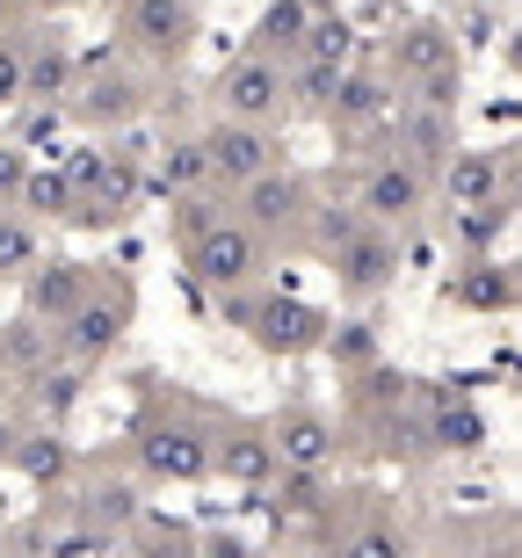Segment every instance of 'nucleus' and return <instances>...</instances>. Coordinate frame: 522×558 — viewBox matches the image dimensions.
I'll list each match as a JSON object with an SVG mask.
<instances>
[{"instance_id": "nucleus-11", "label": "nucleus", "mask_w": 522, "mask_h": 558, "mask_svg": "<svg viewBox=\"0 0 522 558\" xmlns=\"http://www.w3.org/2000/svg\"><path fill=\"white\" fill-rule=\"evenodd\" d=\"M124 327H131V283H102V276H95L81 312L59 327V355L65 363H102V355L124 341Z\"/></svg>"}, {"instance_id": "nucleus-32", "label": "nucleus", "mask_w": 522, "mask_h": 558, "mask_svg": "<svg viewBox=\"0 0 522 558\" xmlns=\"http://www.w3.org/2000/svg\"><path fill=\"white\" fill-rule=\"evenodd\" d=\"M327 355H335L341 371H371L377 363V333L363 327V319H341V327L327 333Z\"/></svg>"}, {"instance_id": "nucleus-5", "label": "nucleus", "mask_w": 522, "mask_h": 558, "mask_svg": "<svg viewBox=\"0 0 522 558\" xmlns=\"http://www.w3.org/2000/svg\"><path fill=\"white\" fill-rule=\"evenodd\" d=\"M218 117H247V124H283L291 117V65L269 51H240V59L210 81Z\"/></svg>"}, {"instance_id": "nucleus-4", "label": "nucleus", "mask_w": 522, "mask_h": 558, "mask_svg": "<svg viewBox=\"0 0 522 558\" xmlns=\"http://www.w3.org/2000/svg\"><path fill=\"white\" fill-rule=\"evenodd\" d=\"M117 37L138 65H174L196 51V0H124V15H117Z\"/></svg>"}, {"instance_id": "nucleus-12", "label": "nucleus", "mask_w": 522, "mask_h": 558, "mask_svg": "<svg viewBox=\"0 0 522 558\" xmlns=\"http://www.w3.org/2000/svg\"><path fill=\"white\" fill-rule=\"evenodd\" d=\"M276 472H283V457H276L269 421H226V428L210 435V478H226V486H247V494H262Z\"/></svg>"}, {"instance_id": "nucleus-8", "label": "nucleus", "mask_w": 522, "mask_h": 558, "mask_svg": "<svg viewBox=\"0 0 522 558\" xmlns=\"http://www.w3.org/2000/svg\"><path fill=\"white\" fill-rule=\"evenodd\" d=\"M232 210L240 218H254V226L269 232V240H313V189H305V174H291V167L276 160L269 174H254V182L232 189Z\"/></svg>"}, {"instance_id": "nucleus-2", "label": "nucleus", "mask_w": 522, "mask_h": 558, "mask_svg": "<svg viewBox=\"0 0 522 558\" xmlns=\"http://www.w3.org/2000/svg\"><path fill=\"white\" fill-rule=\"evenodd\" d=\"M182 262L210 298L240 290V283H262L269 276V232L254 226V218H240V210H218L196 232H182Z\"/></svg>"}, {"instance_id": "nucleus-19", "label": "nucleus", "mask_w": 522, "mask_h": 558, "mask_svg": "<svg viewBox=\"0 0 522 558\" xmlns=\"http://www.w3.org/2000/svg\"><path fill=\"white\" fill-rule=\"evenodd\" d=\"M262 494H269L276 522H327L335 515V486H327V472H298V464H283Z\"/></svg>"}, {"instance_id": "nucleus-15", "label": "nucleus", "mask_w": 522, "mask_h": 558, "mask_svg": "<svg viewBox=\"0 0 522 558\" xmlns=\"http://www.w3.org/2000/svg\"><path fill=\"white\" fill-rule=\"evenodd\" d=\"M15 290H22V312H37L44 327H65L81 312V298L95 290V269L87 262H37Z\"/></svg>"}, {"instance_id": "nucleus-18", "label": "nucleus", "mask_w": 522, "mask_h": 558, "mask_svg": "<svg viewBox=\"0 0 522 558\" xmlns=\"http://www.w3.org/2000/svg\"><path fill=\"white\" fill-rule=\"evenodd\" d=\"M450 117L458 109H436V102H399V153H414L421 167H442L450 153H458V131H450Z\"/></svg>"}, {"instance_id": "nucleus-35", "label": "nucleus", "mask_w": 522, "mask_h": 558, "mask_svg": "<svg viewBox=\"0 0 522 558\" xmlns=\"http://www.w3.org/2000/svg\"><path fill=\"white\" fill-rule=\"evenodd\" d=\"M341 544H349V551H406V537H399V530H341Z\"/></svg>"}, {"instance_id": "nucleus-40", "label": "nucleus", "mask_w": 522, "mask_h": 558, "mask_svg": "<svg viewBox=\"0 0 522 558\" xmlns=\"http://www.w3.org/2000/svg\"><path fill=\"white\" fill-rule=\"evenodd\" d=\"M479 8H486V0H479Z\"/></svg>"}, {"instance_id": "nucleus-7", "label": "nucleus", "mask_w": 522, "mask_h": 558, "mask_svg": "<svg viewBox=\"0 0 522 558\" xmlns=\"http://www.w3.org/2000/svg\"><path fill=\"white\" fill-rule=\"evenodd\" d=\"M319 262H327V276L341 283L349 305H371V298H385V290L399 283V240H392V226H377V218H363V226H355L349 240H335Z\"/></svg>"}, {"instance_id": "nucleus-29", "label": "nucleus", "mask_w": 522, "mask_h": 558, "mask_svg": "<svg viewBox=\"0 0 522 558\" xmlns=\"http://www.w3.org/2000/svg\"><path fill=\"white\" fill-rule=\"evenodd\" d=\"M29 218H73L81 210V189H73V167H29V182H22V196H15Z\"/></svg>"}, {"instance_id": "nucleus-1", "label": "nucleus", "mask_w": 522, "mask_h": 558, "mask_svg": "<svg viewBox=\"0 0 522 558\" xmlns=\"http://www.w3.org/2000/svg\"><path fill=\"white\" fill-rule=\"evenodd\" d=\"M218 319L240 327L262 355H283V363L327 349V333H335V319H327L313 298H291V290H269V283L218 290Z\"/></svg>"}, {"instance_id": "nucleus-38", "label": "nucleus", "mask_w": 522, "mask_h": 558, "mask_svg": "<svg viewBox=\"0 0 522 558\" xmlns=\"http://www.w3.org/2000/svg\"><path fill=\"white\" fill-rule=\"evenodd\" d=\"M22 8H37V15H59V8H73V0H22Z\"/></svg>"}, {"instance_id": "nucleus-26", "label": "nucleus", "mask_w": 522, "mask_h": 558, "mask_svg": "<svg viewBox=\"0 0 522 558\" xmlns=\"http://www.w3.org/2000/svg\"><path fill=\"white\" fill-rule=\"evenodd\" d=\"M428 450H450V457L486 450V414L464 407V399H436V414H428Z\"/></svg>"}, {"instance_id": "nucleus-20", "label": "nucleus", "mask_w": 522, "mask_h": 558, "mask_svg": "<svg viewBox=\"0 0 522 558\" xmlns=\"http://www.w3.org/2000/svg\"><path fill=\"white\" fill-rule=\"evenodd\" d=\"M305 37H313V0H269L247 29V51H269V59L291 65L305 51Z\"/></svg>"}, {"instance_id": "nucleus-25", "label": "nucleus", "mask_w": 522, "mask_h": 558, "mask_svg": "<svg viewBox=\"0 0 522 558\" xmlns=\"http://www.w3.org/2000/svg\"><path fill=\"white\" fill-rule=\"evenodd\" d=\"M15 472L29 478V486H65V472H73V442H65V435H51V428H22Z\"/></svg>"}, {"instance_id": "nucleus-39", "label": "nucleus", "mask_w": 522, "mask_h": 558, "mask_svg": "<svg viewBox=\"0 0 522 558\" xmlns=\"http://www.w3.org/2000/svg\"><path fill=\"white\" fill-rule=\"evenodd\" d=\"M508 65H515V73H522V37H508Z\"/></svg>"}, {"instance_id": "nucleus-33", "label": "nucleus", "mask_w": 522, "mask_h": 558, "mask_svg": "<svg viewBox=\"0 0 522 558\" xmlns=\"http://www.w3.org/2000/svg\"><path fill=\"white\" fill-rule=\"evenodd\" d=\"M22 81H29V37H0V109H22Z\"/></svg>"}, {"instance_id": "nucleus-23", "label": "nucleus", "mask_w": 522, "mask_h": 558, "mask_svg": "<svg viewBox=\"0 0 522 558\" xmlns=\"http://www.w3.org/2000/svg\"><path fill=\"white\" fill-rule=\"evenodd\" d=\"M73 87V51H65L59 29H37L29 37V81H22V102H65Z\"/></svg>"}, {"instance_id": "nucleus-30", "label": "nucleus", "mask_w": 522, "mask_h": 558, "mask_svg": "<svg viewBox=\"0 0 522 558\" xmlns=\"http://www.w3.org/2000/svg\"><path fill=\"white\" fill-rule=\"evenodd\" d=\"M160 182H168V196H189V189H218V182H210V160H204V138L168 145V160H160Z\"/></svg>"}, {"instance_id": "nucleus-31", "label": "nucleus", "mask_w": 522, "mask_h": 558, "mask_svg": "<svg viewBox=\"0 0 522 558\" xmlns=\"http://www.w3.org/2000/svg\"><path fill=\"white\" fill-rule=\"evenodd\" d=\"M298 59H327V65H349L355 59V29L341 15H313V37H305V51Z\"/></svg>"}, {"instance_id": "nucleus-9", "label": "nucleus", "mask_w": 522, "mask_h": 558, "mask_svg": "<svg viewBox=\"0 0 522 558\" xmlns=\"http://www.w3.org/2000/svg\"><path fill=\"white\" fill-rule=\"evenodd\" d=\"M131 457H138V472L160 478V486H196L210 478V435L196 421H146V428L131 435Z\"/></svg>"}, {"instance_id": "nucleus-36", "label": "nucleus", "mask_w": 522, "mask_h": 558, "mask_svg": "<svg viewBox=\"0 0 522 558\" xmlns=\"http://www.w3.org/2000/svg\"><path fill=\"white\" fill-rule=\"evenodd\" d=\"M15 442H22V421L0 414V464H15Z\"/></svg>"}, {"instance_id": "nucleus-14", "label": "nucleus", "mask_w": 522, "mask_h": 558, "mask_svg": "<svg viewBox=\"0 0 522 558\" xmlns=\"http://www.w3.org/2000/svg\"><path fill=\"white\" fill-rule=\"evenodd\" d=\"M269 435H276V457H283V464H298V472H335V457H341L335 414H319V407H283V414H269Z\"/></svg>"}, {"instance_id": "nucleus-34", "label": "nucleus", "mask_w": 522, "mask_h": 558, "mask_svg": "<svg viewBox=\"0 0 522 558\" xmlns=\"http://www.w3.org/2000/svg\"><path fill=\"white\" fill-rule=\"evenodd\" d=\"M22 182H29V145L8 138V145H0V204H15Z\"/></svg>"}, {"instance_id": "nucleus-13", "label": "nucleus", "mask_w": 522, "mask_h": 558, "mask_svg": "<svg viewBox=\"0 0 522 558\" xmlns=\"http://www.w3.org/2000/svg\"><path fill=\"white\" fill-rule=\"evenodd\" d=\"M450 65H464V44H458V29L436 22V15L406 22V29L385 44V73H392L399 87H421V81H436V73H450Z\"/></svg>"}, {"instance_id": "nucleus-17", "label": "nucleus", "mask_w": 522, "mask_h": 558, "mask_svg": "<svg viewBox=\"0 0 522 558\" xmlns=\"http://www.w3.org/2000/svg\"><path fill=\"white\" fill-rule=\"evenodd\" d=\"M442 298H450L458 312H515L522 305V276L501 269V262H479V254H472V262L442 283Z\"/></svg>"}, {"instance_id": "nucleus-21", "label": "nucleus", "mask_w": 522, "mask_h": 558, "mask_svg": "<svg viewBox=\"0 0 522 558\" xmlns=\"http://www.w3.org/2000/svg\"><path fill=\"white\" fill-rule=\"evenodd\" d=\"M73 508H81V522H87V530H102V537H131L138 515H146V500H138L131 478H95Z\"/></svg>"}, {"instance_id": "nucleus-28", "label": "nucleus", "mask_w": 522, "mask_h": 558, "mask_svg": "<svg viewBox=\"0 0 522 558\" xmlns=\"http://www.w3.org/2000/svg\"><path fill=\"white\" fill-rule=\"evenodd\" d=\"M341 73L349 65H327V59H291V117H327L341 95Z\"/></svg>"}, {"instance_id": "nucleus-10", "label": "nucleus", "mask_w": 522, "mask_h": 558, "mask_svg": "<svg viewBox=\"0 0 522 558\" xmlns=\"http://www.w3.org/2000/svg\"><path fill=\"white\" fill-rule=\"evenodd\" d=\"M204 160H210V182L218 189H240V182H254V174H269V167L283 160V138H276V124L218 117V124L204 131Z\"/></svg>"}, {"instance_id": "nucleus-16", "label": "nucleus", "mask_w": 522, "mask_h": 558, "mask_svg": "<svg viewBox=\"0 0 522 558\" xmlns=\"http://www.w3.org/2000/svg\"><path fill=\"white\" fill-rule=\"evenodd\" d=\"M436 189L442 204H486V196H508V145H472V153H450V160L436 167Z\"/></svg>"}, {"instance_id": "nucleus-24", "label": "nucleus", "mask_w": 522, "mask_h": 558, "mask_svg": "<svg viewBox=\"0 0 522 558\" xmlns=\"http://www.w3.org/2000/svg\"><path fill=\"white\" fill-rule=\"evenodd\" d=\"M51 349H59V327H44L37 312H15L0 327V371H15V377H37L51 363Z\"/></svg>"}, {"instance_id": "nucleus-37", "label": "nucleus", "mask_w": 522, "mask_h": 558, "mask_svg": "<svg viewBox=\"0 0 522 558\" xmlns=\"http://www.w3.org/2000/svg\"><path fill=\"white\" fill-rule=\"evenodd\" d=\"M508 204L522 210V145H508Z\"/></svg>"}, {"instance_id": "nucleus-27", "label": "nucleus", "mask_w": 522, "mask_h": 558, "mask_svg": "<svg viewBox=\"0 0 522 558\" xmlns=\"http://www.w3.org/2000/svg\"><path fill=\"white\" fill-rule=\"evenodd\" d=\"M44 262V240H37V218L22 204H0V283H22V276Z\"/></svg>"}, {"instance_id": "nucleus-6", "label": "nucleus", "mask_w": 522, "mask_h": 558, "mask_svg": "<svg viewBox=\"0 0 522 558\" xmlns=\"http://www.w3.org/2000/svg\"><path fill=\"white\" fill-rule=\"evenodd\" d=\"M355 204L371 210L377 226L406 232L421 210L436 204V167H421L414 153H385V160L363 167V182H355Z\"/></svg>"}, {"instance_id": "nucleus-22", "label": "nucleus", "mask_w": 522, "mask_h": 558, "mask_svg": "<svg viewBox=\"0 0 522 558\" xmlns=\"http://www.w3.org/2000/svg\"><path fill=\"white\" fill-rule=\"evenodd\" d=\"M377 117H392V73H341V95H335V109H327V124L335 131H363V124H377Z\"/></svg>"}, {"instance_id": "nucleus-3", "label": "nucleus", "mask_w": 522, "mask_h": 558, "mask_svg": "<svg viewBox=\"0 0 522 558\" xmlns=\"http://www.w3.org/2000/svg\"><path fill=\"white\" fill-rule=\"evenodd\" d=\"M146 109H153V87H146V73H138L131 51L81 65L73 87H65V117H73L81 131H131Z\"/></svg>"}]
</instances>
